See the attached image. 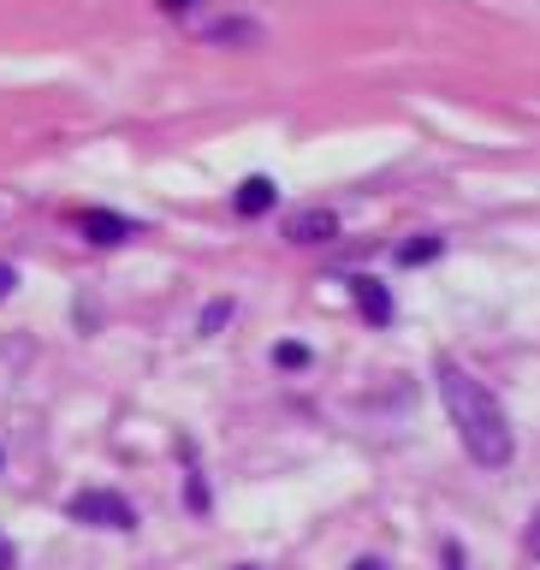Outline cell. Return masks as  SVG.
Instances as JSON below:
<instances>
[{
  "instance_id": "ba28073f",
  "label": "cell",
  "mask_w": 540,
  "mask_h": 570,
  "mask_svg": "<svg viewBox=\"0 0 540 570\" xmlns=\"http://www.w3.org/2000/svg\"><path fill=\"white\" fill-rule=\"evenodd\" d=\"M214 42H256V24H214Z\"/></svg>"
},
{
  "instance_id": "8992f818",
  "label": "cell",
  "mask_w": 540,
  "mask_h": 570,
  "mask_svg": "<svg viewBox=\"0 0 540 570\" xmlns=\"http://www.w3.org/2000/svg\"><path fill=\"white\" fill-rule=\"evenodd\" d=\"M274 203H279L274 178H244V185H238V196H232V208H238L244 220H256V214H267Z\"/></svg>"
},
{
  "instance_id": "277c9868",
  "label": "cell",
  "mask_w": 540,
  "mask_h": 570,
  "mask_svg": "<svg viewBox=\"0 0 540 570\" xmlns=\"http://www.w3.org/2000/svg\"><path fill=\"white\" fill-rule=\"evenodd\" d=\"M351 297H356V309H363L369 327H386V321H392V292H386L381 279L356 274V279H351Z\"/></svg>"
},
{
  "instance_id": "5b68a950",
  "label": "cell",
  "mask_w": 540,
  "mask_h": 570,
  "mask_svg": "<svg viewBox=\"0 0 540 570\" xmlns=\"http://www.w3.org/2000/svg\"><path fill=\"white\" fill-rule=\"evenodd\" d=\"M285 238H292V244H333V238H338V214H333V208L297 214V220L285 226Z\"/></svg>"
},
{
  "instance_id": "5bb4252c",
  "label": "cell",
  "mask_w": 540,
  "mask_h": 570,
  "mask_svg": "<svg viewBox=\"0 0 540 570\" xmlns=\"http://www.w3.org/2000/svg\"><path fill=\"white\" fill-rule=\"evenodd\" d=\"M529 552L540 559V511H534V523H529Z\"/></svg>"
},
{
  "instance_id": "4fadbf2b",
  "label": "cell",
  "mask_w": 540,
  "mask_h": 570,
  "mask_svg": "<svg viewBox=\"0 0 540 570\" xmlns=\"http://www.w3.org/2000/svg\"><path fill=\"white\" fill-rule=\"evenodd\" d=\"M12 285H18V274H12L7 262H0V297H12Z\"/></svg>"
},
{
  "instance_id": "30bf717a",
  "label": "cell",
  "mask_w": 540,
  "mask_h": 570,
  "mask_svg": "<svg viewBox=\"0 0 540 570\" xmlns=\"http://www.w3.org/2000/svg\"><path fill=\"white\" fill-rule=\"evenodd\" d=\"M226 315H232V303H208V309H203V333L226 327Z\"/></svg>"
},
{
  "instance_id": "52a82bcc",
  "label": "cell",
  "mask_w": 540,
  "mask_h": 570,
  "mask_svg": "<svg viewBox=\"0 0 540 570\" xmlns=\"http://www.w3.org/2000/svg\"><path fill=\"white\" fill-rule=\"evenodd\" d=\"M434 256H440V238H416V244H404V249H399V262H404V267H422V262H434Z\"/></svg>"
},
{
  "instance_id": "2e32d148",
  "label": "cell",
  "mask_w": 540,
  "mask_h": 570,
  "mask_svg": "<svg viewBox=\"0 0 540 570\" xmlns=\"http://www.w3.org/2000/svg\"><path fill=\"white\" fill-rule=\"evenodd\" d=\"M351 570H386V559H356Z\"/></svg>"
},
{
  "instance_id": "9c48e42d",
  "label": "cell",
  "mask_w": 540,
  "mask_h": 570,
  "mask_svg": "<svg viewBox=\"0 0 540 570\" xmlns=\"http://www.w3.org/2000/svg\"><path fill=\"white\" fill-rule=\"evenodd\" d=\"M274 363H279V368H303V363H310V351H303V345H279Z\"/></svg>"
},
{
  "instance_id": "9a60e30c",
  "label": "cell",
  "mask_w": 540,
  "mask_h": 570,
  "mask_svg": "<svg viewBox=\"0 0 540 570\" xmlns=\"http://www.w3.org/2000/svg\"><path fill=\"white\" fill-rule=\"evenodd\" d=\"M196 0H160V12H190Z\"/></svg>"
},
{
  "instance_id": "6da1fadb",
  "label": "cell",
  "mask_w": 540,
  "mask_h": 570,
  "mask_svg": "<svg viewBox=\"0 0 540 570\" xmlns=\"http://www.w3.org/2000/svg\"><path fill=\"white\" fill-rule=\"evenodd\" d=\"M440 404H445V416H452V428H458L463 452H470V458L481 463V470H505L511 452H517V440H511V416L499 410V399L475 381L470 368L440 363Z\"/></svg>"
},
{
  "instance_id": "8fae6325",
  "label": "cell",
  "mask_w": 540,
  "mask_h": 570,
  "mask_svg": "<svg viewBox=\"0 0 540 570\" xmlns=\"http://www.w3.org/2000/svg\"><path fill=\"white\" fill-rule=\"evenodd\" d=\"M0 570H18V552H12L7 534H0Z\"/></svg>"
},
{
  "instance_id": "7a4b0ae2",
  "label": "cell",
  "mask_w": 540,
  "mask_h": 570,
  "mask_svg": "<svg viewBox=\"0 0 540 570\" xmlns=\"http://www.w3.org/2000/svg\"><path fill=\"white\" fill-rule=\"evenodd\" d=\"M71 523H89V529H137V511H131V499H119V493H107V488H89V493H71V505H66Z\"/></svg>"
},
{
  "instance_id": "7c38bea8",
  "label": "cell",
  "mask_w": 540,
  "mask_h": 570,
  "mask_svg": "<svg viewBox=\"0 0 540 570\" xmlns=\"http://www.w3.org/2000/svg\"><path fill=\"white\" fill-rule=\"evenodd\" d=\"M445 570H470V564H463V547H458V541L445 547Z\"/></svg>"
},
{
  "instance_id": "3957f363",
  "label": "cell",
  "mask_w": 540,
  "mask_h": 570,
  "mask_svg": "<svg viewBox=\"0 0 540 570\" xmlns=\"http://www.w3.org/2000/svg\"><path fill=\"white\" fill-rule=\"evenodd\" d=\"M78 232H84L89 244L114 249V244H125V238H137V220H125V214H114V208H84V214H78Z\"/></svg>"
},
{
  "instance_id": "e0dca14e",
  "label": "cell",
  "mask_w": 540,
  "mask_h": 570,
  "mask_svg": "<svg viewBox=\"0 0 540 570\" xmlns=\"http://www.w3.org/2000/svg\"><path fill=\"white\" fill-rule=\"evenodd\" d=\"M238 570H249V564H238Z\"/></svg>"
}]
</instances>
